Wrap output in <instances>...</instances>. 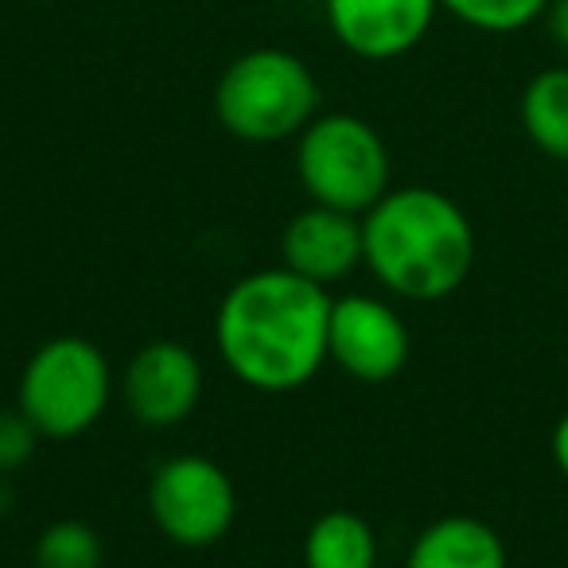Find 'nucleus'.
<instances>
[{"label":"nucleus","instance_id":"f3484780","mask_svg":"<svg viewBox=\"0 0 568 568\" xmlns=\"http://www.w3.org/2000/svg\"><path fill=\"white\" fill-rule=\"evenodd\" d=\"M545 24H549V36L560 51H568V0H549L545 9Z\"/></svg>","mask_w":568,"mask_h":568},{"label":"nucleus","instance_id":"20e7f679","mask_svg":"<svg viewBox=\"0 0 568 568\" xmlns=\"http://www.w3.org/2000/svg\"><path fill=\"white\" fill-rule=\"evenodd\" d=\"M113 397V371L102 347L82 335H59L24 363L17 409L48 440H74L102 420Z\"/></svg>","mask_w":568,"mask_h":568},{"label":"nucleus","instance_id":"4468645a","mask_svg":"<svg viewBox=\"0 0 568 568\" xmlns=\"http://www.w3.org/2000/svg\"><path fill=\"white\" fill-rule=\"evenodd\" d=\"M36 568H102L105 545L94 526L79 518H59L36 537Z\"/></svg>","mask_w":568,"mask_h":568},{"label":"nucleus","instance_id":"423d86ee","mask_svg":"<svg viewBox=\"0 0 568 568\" xmlns=\"http://www.w3.org/2000/svg\"><path fill=\"white\" fill-rule=\"evenodd\" d=\"M237 490L226 467L206 456H172L149 479V518L172 545L206 549L234 526Z\"/></svg>","mask_w":568,"mask_h":568},{"label":"nucleus","instance_id":"ddd939ff","mask_svg":"<svg viewBox=\"0 0 568 568\" xmlns=\"http://www.w3.org/2000/svg\"><path fill=\"white\" fill-rule=\"evenodd\" d=\"M521 129L549 160L568 164V67L537 71L521 90Z\"/></svg>","mask_w":568,"mask_h":568},{"label":"nucleus","instance_id":"9d476101","mask_svg":"<svg viewBox=\"0 0 568 568\" xmlns=\"http://www.w3.org/2000/svg\"><path fill=\"white\" fill-rule=\"evenodd\" d=\"M281 265L316 284H335L363 265V219L312 203L281 230Z\"/></svg>","mask_w":568,"mask_h":568},{"label":"nucleus","instance_id":"39448f33","mask_svg":"<svg viewBox=\"0 0 568 568\" xmlns=\"http://www.w3.org/2000/svg\"><path fill=\"white\" fill-rule=\"evenodd\" d=\"M296 175L312 203L366 214L389 191V149L371 121L324 113L296 136Z\"/></svg>","mask_w":568,"mask_h":568},{"label":"nucleus","instance_id":"f03ea898","mask_svg":"<svg viewBox=\"0 0 568 568\" xmlns=\"http://www.w3.org/2000/svg\"><path fill=\"white\" fill-rule=\"evenodd\" d=\"M363 265L402 301H448L475 268L471 219L436 187L386 191L363 214Z\"/></svg>","mask_w":568,"mask_h":568},{"label":"nucleus","instance_id":"0eeeda50","mask_svg":"<svg viewBox=\"0 0 568 568\" xmlns=\"http://www.w3.org/2000/svg\"><path fill=\"white\" fill-rule=\"evenodd\" d=\"M327 363L366 386L397 378L409 363V327L378 296H339L327 324Z\"/></svg>","mask_w":568,"mask_h":568},{"label":"nucleus","instance_id":"dca6fc26","mask_svg":"<svg viewBox=\"0 0 568 568\" xmlns=\"http://www.w3.org/2000/svg\"><path fill=\"white\" fill-rule=\"evenodd\" d=\"M36 440H40V433H36V425L20 409L0 413V475L24 467L36 456Z\"/></svg>","mask_w":568,"mask_h":568},{"label":"nucleus","instance_id":"6e6552de","mask_svg":"<svg viewBox=\"0 0 568 568\" xmlns=\"http://www.w3.org/2000/svg\"><path fill=\"white\" fill-rule=\"evenodd\" d=\"M121 397L144 428H175L195 413L203 397V363L175 339L144 343L125 366Z\"/></svg>","mask_w":568,"mask_h":568},{"label":"nucleus","instance_id":"9b49d317","mask_svg":"<svg viewBox=\"0 0 568 568\" xmlns=\"http://www.w3.org/2000/svg\"><path fill=\"white\" fill-rule=\"evenodd\" d=\"M405 568H510V557L495 526L471 514H448L420 529Z\"/></svg>","mask_w":568,"mask_h":568},{"label":"nucleus","instance_id":"2eb2a0df","mask_svg":"<svg viewBox=\"0 0 568 568\" xmlns=\"http://www.w3.org/2000/svg\"><path fill=\"white\" fill-rule=\"evenodd\" d=\"M440 9H448L452 17L464 20L475 32L510 36L541 20L549 0H440Z\"/></svg>","mask_w":568,"mask_h":568},{"label":"nucleus","instance_id":"f257e3e1","mask_svg":"<svg viewBox=\"0 0 568 568\" xmlns=\"http://www.w3.org/2000/svg\"><path fill=\"white\" fill-rule=\"evenodd\" d=\"M332 296L293 268H257L230 284L214 316V343L242 386L293 394L327 363Z\"/></svg>","mask_w":568,"mask_h":568},{"label":"nucleus","instance_id":"7ed1b4c3","mask_svg":"<svg viewBox=\"0 0 568 568\" xmlns=\"http://www.w3.org/2000/svg\"><path fill=\"white\" fill-rule=\"evenodd\" d=\"M222 129L245 144H276L301 136L320 118V87L304 59L281 48L237 55L214 87Z\"/></svg>","mask_w":568,"mask_h":568},{"label":"nucleus","instance_id":"a211bd4d","mask_svg":"<svg viewBox=\"0 0 568 568\" xmlns=\"http://www.w3.org/2000/svg\"><path fill=\"white\" fill-rule=\"evenodd\" d=\"M549 448H552V464H557V471L568 479V409L560 413V420L552 425V440H549Z\"/></svg>","mask_w":568,"mask_h":568},{"label":"nucleus","instance_id":"1a4fd4ad","mask_svg":"<svg viewBox=\"0 0 568 568\" xmlns=\"http://www.w3.org/2000/svg\"><path fill=\"white\" fill-rule=\"evenodd\" d=\"M440 0H324L332 36L358 59L389 63L417 48L433 28Z\"/></svg>","mask_w":568,"mask_h":568},{"label":"nucleus","instance_id":"f8f14e48","mask_svg":"<svg viewBox=\"0 0 568 568\" xmlns=\"http://www.w3.org/2000/svg\"><path fill=\"white\" fill-rule=\"evenodd\" d=\"M304 565L308 568H374L378 537L358 510H324L304 534Z\"/></svg>","mask_w":568,"mask_h":568}]
</instances>
